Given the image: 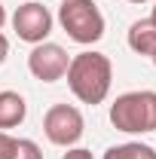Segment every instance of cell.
I'll return each mask as SVG.
<instances>
[{
  "instance_id": "2",
  "label": "cell",
  "mask_w": 156,
  "mask_h": 159,
  "mask_svg": "<svg viewBox=\"0 0 156 159\" xmlns=\"http://www.w3.org/2000/svg\"><path fill=\"white\" fill-rule=\"evenodd\" d=\"M110 122L117 132H126V135L156 132V92L153 89L122 92L110 104Z\"/></svg>"
},
{
  "instance_id": "12",
  "label": "cell",
  "mask_w": 156,
  "mask_h": 159,
  "mask_svg": "<svg viewBox=\"0 0 156 159\" xmlns=\"http://www.w3.org/2000/svg\"><path fill=\"white\" fill-rule=\"evenodd\" d=\"M61 159H92V150H86V147H67V153Z\"/></svg>"
},
{
  "instance_id": "13",
  "label": "cell",
  "mask_w": 156,
  "mask_h": 159,
  "mask_svg": "<svg viewBox=\"0 0 156 159\" xmlns=\"http://www.w3.org/2000/svg\"><path fill=\"white\" fill-rule=\"evenodd\" d=\"M6 55H9V40H6L3 34H0V64L6 61Z\"/></svg>"
},
{
  "instance_id": "16",
  "label": "cell",
  "mask_w": 156,
  "mask_h": 159,
  "mask_svg": "<svg viewBox=\"0 0 156 159\" xmlns=\"http://www.w3.org/2000/svg\"><path fill=\"white\" fill-rule=\"evenodd\" d=\"M129 3H147V0H129Z\"/></svg>"
},
{
  "instance_id": "1",
  "label": "cell",
  "mask_w": 156,
  "mask_h": 159,
  "mask_svg": "<svg viewBox=\"0 0 156 159\" xmlns=\"http://www.w3.org/2000/svg\"><path fill=\"white\" fill-rule=\"evenodd\" d=\"M67 86L74 92V98L80 104H101V101L110 95V83H113V64L104 52H80L71 58L67 64Z\"/></svg>"
},
{
  "instance_id": "14",
  "label": "cell",
  "mask_w": 156,
  "mask_h": 159,
  "mask_svg": "<svg viewBox=\"0 0 156 159\" xmlns=\"http://www.w3.org/2000/svg\"><path fill=\"white\" fill-rule=\"evenodd\" d=\"M3 25H6V9H3V3H0V31H3Z\"/></svg>"
},
{
  "instance_id": "17",
  "label": "cell",
  "mask_w": 156,
  "mask_h": 159,
  "mask_svg": "<svg viewBox=\"0 0 156 159\" xmlns=\"http://www.w3.org/2000/svg\"><path fill=\"white\" fill-rule=\"evenodd\" d=\"M153 64H156V55H153Z\"/></svg>"
},
{
  "instance_id": "7",
  "label": "cell",
  "mask_w": 156,
  "mask_h": 159,
  "mask_svg": "<svg viewBox=\"0 0 156 159\" xmlns=\"http://www.w3.org/2000/svg\"><path fill=\"white\" fill-rule=\"evenodd\" d=\"M28 116V104L21 98L19 92H12V89H3L0 92V129L6 132V129H16L21 125Z\"/></svg>"
},
{
  "instance_id": "4",
  "label": "cell",
  "mask_w": 156,
  "mask_h": 159,
  "mask_svg": "<svg viewBox=\"0 0 156 159\" xmlns=\"http://www.w3.org/2000/svg\"><path fill=\"white\" fill-rule=\"evenodd\" d=\"M43 132H46L49 144L67 150V147H74L83 138L86 119H83V113H80L74 104H52L46 110V116H43Z\"/></svg>"
},
{
  "instance_id": "10",
  "label": "cell",
  "mask_w": 156,
  "mask_h": 159,
  "mask_svg": "<svg viewBox=\"0 0 156 159\" xmlns=\"http://www.w3.org/2000/svg\"><path fill=\"white\" fill-rule=\"evenodd\" d=\"M12 159H43V150H40L37 141L19 138V147H16V156H12Z\"/></svg>"
},
{
  "instance_id": "5",
  "label": "cell",
  "mask_w": 156,
  "mask_h": 159,
  "mask_svg": "<svg viewBox=\"0 0 156 159\" xmlns=\"http://www.w3.org/2000/svg\"><path fill=\"white\" fill-rule=\"evenodd\" d=\"M52 12L37 3V0H28V3H21L19 9L12 12V31H16V37L25 40V43H31V46H37L43 40L52 34Z\"/></svg>"
},
{
  "instance_id": "15",
  "label": "cell",
  "mask_w": 156,
  "mask_h": 159,
  "mask_svg": "<svg viewBox=\"0 0 156 159\" xmlns=\"http://www.w3.org/2000/svg\"><path fill=\"white\" fill-rule=\"evenodd\" d=\"M150 21H153V25H156V6H153V12H150Z\"/></svg>"
},
{
  "instance_id": "6",
  "label": "cell",
  "mask_w": 156,
  "mask_h": 159,
  "mask_svg": "<svg viewBox=\"0 0 156 159\" xmlns=\"http://www.w3.org/2000/svg\"><path fill=\"white\" fill-rule=\"evenodd\" d=\"M67 64H71V58H67L64 46L49 43V40L37 43L31 49V55H28V70L40 83H55V80H61L67 74Z\"/></svg>"
},
{
  "instance_id": "8",
  "label": "cell",
  "mask_w": 156,
  "mask_h": 159,
  "mask_svg": "<svg viewBox=\"0 0 156 159\" xmlns=\"http://www.w3.org/2000/svg\"><path fill=\"white\" fill-rule=\"evenodd\" d=\"M129 49L138 55H147V58L156 55V25L150 19H141L129 28Z\"/></svg>"
},
{
  "instance_id": "3",
  "label": "cell",
  "mask_w": 156,
  "mask_h": 159,
  "mask_svg": "<svg viewBox=\"0 0 156 159\" xmlns=\"http://www.w3.org/2000/svg\"><path fill=\"white\" fill-rule=\"evenodd\" d=\"M58 25L80 46H92L104 37V16L95 0H61Z\"/></svg>"
},
{
  "instance_id": "9",
  "label": "cell",
  "mask_w": 156,
  "mask_h": 159,
  "mask_svg": "<svg viewBox=\"0 0 156 159\" xmlns=\"http://www.w3.org/2000/svg\"><path fill=\"white\" fill-rule=\"evenodd\" d=\"M104 159H156V150L150 144H141V141H126L117 147H107Z\"/></svg>"
},
{
  "instance_id": "11",
  "label": "cell",
  "mask_w": 156,
  "mask_h": 159,
  "mask_svg": "<svg viewBox=\"0 0 156 159\" xmlns=\"http://www.w3.org/2000/svg\"><path fill=\"white\" fill-rule=\"evenodd\" d=\"M16 147H19V138H12L9 132L0 129V159H12L16 156Z\"/></svg>"
}]
</instances>
